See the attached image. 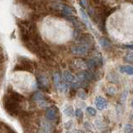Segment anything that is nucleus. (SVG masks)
Returning <instances> with one entry per match:
<instances>
[{
  "instance_id": "nucleus-1",
  "label": "nucleus",
  "mask_w": 133,
  "mask_h": 133,
  "mask_svg": "<svg viewBox=\"0 0 133 133\" xmlns=\"http://www.w3.org/2000/svg\"><path fill=\"white\" fill-rule=\"evenodd\" d=\"M3 107L8 113L12 116H19V115L23 111L19 105V102L8 97V95L4 96Z\"/></svg>"
},
{
  "instance_id": "nucleus-2",
  "label": "nucleus",
  "mask_w": 133,
  "mask_h": 133,
  "mask_svg": "<svg viewBox=\"0 0 133 133\" xmlns=\"http://www.w3.org/2000/svg\"><path fill=\"white\" fill-rule=\"evenodd\" d=\"M33 68L32 62L28 58L22 57L19 60L18 63L14 66V71H26V72H32Z\"/></svg>"
},
{
  "instance_id": "nucleus-3",
  "label": "nucleus",
  "mask_w": 133,
  "mask_h": 133,
  "mask_svg": "<svg viewBox=\"0 0 133 133\" xmlns=\"http://www.w3.org/2000/svg\"><path fill=\"white\" fill-rule=\"evenodd\" d=\"M46 117L50 122H58V113L56 107H50L46 111Z\"/></svg>"
},
{
  "instance_id": "nucleus-4",
  "label": "nucleus",
  "mask_w": 133,
  "mask_h": 133,
  "mask_svg": "<svg viewBox=\"0 0 133 133\" xmlns=\"http://www.w3.org/2000/svg\"><path fill=\"white\" fill-rule=\"evenodd\" d=\"M53 82L55 86L57 87V88L58 89V91H62V92H66V90H68V86L61 82L59 75L57 72L53 74Z\"/></svg>"
},
{
  "instance_id": "nucleus-5",
  "label": "nucleus",
  "mask_w": 133,
  "mask_h": 133,
  "mask_svg": "<svg viewBox=\"0 0 133 133\" xmlns=\"http://www.w3.org/2000/svg\"><path fill=\"white\" fill-rule=\"evenodd\" d=\"M71 52L75 55H85L88 52V48L86 45L73 46V47L71 48Z\"/></svg>"
},
{
  "instance_id": "nucleus-6",
  "label": "nucleus",
  "mask_w": 133,
  "mask_h": 133,
  "mask_svg": "<svg viewBox=\"0 0 133 133\" xmlns=\"http://www.w3.org/2000/svg\"><path fill=\"white\" fill-rule=\"evenodd\" d=\"M95 104H96V107H97V109L100 111L105 110L107 107V103L106 99L101 97V96H98V97L95 98Z\"/></svg>"
},
{
  "instance_id": "nucleus-7",
  "label": "nucleus",
  "mask_w": 133,
  "mask_h": 133,
  "mask_svg": "<svg viewBox=\"0 0 133 133\" xmlns=\"http://www.w3.org/2000/svg\"><path fill=\"white\" fill-rule=\"evenodd\" d=\"M6 95H8V97H10L11 98H12L14 100H15V101L18 102H23V99H24V97H23V95H21V94H19V93H18V92H16V91H12V90H11V89H8V92H7Z\"/></svg>"
},
{
  "instance_id": "nucleus-8",
  "label": "nucleus",
  "mask_w": 133,
  "mask_h": 133,
  "mask_svg": "<svg viewBox=\"0 0 133 133\" xmlns=\"http://www.w3.org/2000/svg\"><path fill=\"white\" fill-rule=\"evenodd\" d=\"M63 78L66 82H69L72 85L76 84L77 82V77H75L73 74L71 73L69 71H65L64 73H63Z\"/></svg>"
},
{
  "instance_id": "nucleus-9",
  "label": "nucleus",
  "mask_w": 133,
  "mask_h": 133,
  "mask_svg": "<svg viewBox=\"0 0 133 133\" xmlns=\"http://www.w3.org/2000/svg\"><path fill=\"white\" fill-rule=\"evenodd\" d=\"M37 83H38V86L41 88L48 87V80L44 75H39V76L37 77Z\"/></svg>"
},
{
  "instance_id": "nucleus-10",
  "label": "nucleus",
  "mask_w": 133,
  "mask_h": 133,
  "mask_svg": "<svg viewBox=\"0 0 133 133\" xmlns=\"http://www.w3.org/2000/svg\"><path fill=\"white\" fill-rule=\"evenodd\" d=\"M72 66L77 69H83L87 68V63L82 59H74L72 62Z\"/></svg>"
},
{
  "instance_id": "nucleus-11",
  "label": "nucleus",
  "mask_w": 133,
  "mask_h": 133,
  "mask_svg": "<svg viewBox=\"0 0 133 133\" xmlns=\"http://www.w3.org/2000/svg\"><path fill=\"white\" fill-rule=\"evenodd\" d=\"M32 99L33 100V101H37V102H38L41 103V102H45L46 97L41 92H36V93H34L32 95Z\"/></svg>"
},
{
  "instance_id": "nucleus-12",
  "label": "nucleus",
  "mask_w": 133,
  "mask_h": 133,
  "mask_svg": "<svg viewBox=\"0 0 133 133\" xmlns=\"http://www.w3.org/2000/svg\"><path fill=\"white\" fill-rule=\"evenodd\" d=\"M120 72L127 75H133V66H122L119 68Z\"/></svg>"
},
{
  "instance_id": "nucleus-13",
  "label": "nucleus",
  "mask_w": 133,
  "mask_h": 133,
  "mask_svg": "<svg viewBox=\"0 0 133 133\" xmlns=\"http://www.w3.org/2000/svg\"><path fill=\"white\" fill-rule=\"evenodd\" d=\"M60 9L62 11V14H66V15H72L73 14V10L69 6L63 5V4H60Z\"/></svg>"
},
{
  "instance_id": "nucleus-14",
  "label": "nucleus",
  "mask_w": 133,
  "mask_h": 133,
  "mask_svg": "<svg viewBox=\"0 0 133 133\" xmlns=\"http://www.w3.org/2000/svg\"><path fill=\"white\" fill-rule=\"evenodd\" d=\"M80 14H81V16L82 18L83 19V21H84L85 24L87 25V27H88L90 29H91V24H90V22L88 20V18H87V14H86V12L83 10V9H80Z\"/></svg>"
},
{
  "instance_id": "nucleus-15",
  "label": "nucleus",
  "mask_w": 133,
  "mask_h": 133,
  "mask_svg": "<svg viewBox=\"0 0 133 133\" xmlns=\"http://www.w3.org/2000/svg\"><path fill=\"white\" fill-rule=\"evenodd\" d=\"M99 43L101 44V46L102 48H107L111 47V43L110 41L108 40L107 38H105V37H102V38H101L99 40Z\"/></svg>"
},
{
  "instance_id": "nucleus-16",
  "label": "nucleus",
  "mask_w": 133,
  "mask_h": 133,
  "mask_svg": "<svg viewBox=\"0 0 133 133\" xmlns=\"http://www.w3.org/2000/svg\"><path fill=\"white\" fill-rule=\"evenodd\" d=\"M86 63H87V66H88L91 70H95L97 68V64H96V62L94 59H90V60L87 61Z\"/></svg>"
},
{
  "instance_id": "nucleus-17",
  "label": "nucleus",
  "mask_w": 133,
  "mask_h": 133,
  "mask_svg": "<svg viewBox=\"0 0 133 133\" xmlns=\"http://www.w3.org/2000/svg\"><path fill=\"white\" fill-rule=\"evenodd\" d=\"M108 80L113 83H117L118 82V77L116 75V73H110L108 75Z\"/></svg>"
},
{
  "instance_id": "nucleus-18",
  "label": "nucleus",
  "mask_w": 133,
  "mask_h": 133,
  "mask_svg": "<svg viewBox=\"0 0 133 133\" xmlns=\"http://www.w3.org/2000/svg\"><path fill=\"white\" fill-rule=\"evenodd\" d=\"M63 112H64V114L66 116H72L73 115V109H72V107H71V106H68L66 107L65 109L63 110Z\"/></svg>"
},
{
  "instance_id": "nucleus-19",
  "label": "nucleus",
  "mask_w": 133,
  "mask_h": 133,
  "mask_svg": "<svg viewBox=\"0 0 133 133\" xmlns=\"http://www.w3.org/2000/svg\"><path fill=\"white\" fill-rule=\"evenodd\" d=\"M124 61L127 62H130V63H133V52H128L124 57Z\"/></svg>"
},
{
  "instance_id": "nucleus-20",
  "label": "nucleus",
  "mask_w": 133,
  "mask_h": 133,
  "mask_svg": "<svg viewBox=\"0 0 133 133\" xmlns=\"http://www.w3.org/2000/svg\"><path fill=\"white\" fill-rule=\"evenodd\" d=\"M77 97L79 98H82V99H84L86 97H87V93H86V91L83 90V89H81V90H78L77 91Z\"/></svg>"
},
{
  "instance_id": "nucleus-21",
  "label": "nucleus",
  "mask_w": 133,
  "mask_h": 133,
  "mask_svg": "<svg viewBox=\"0 0 133 133\" xmlns=\"http://www.w3.org/2000/svg\"><path fill=\"white\" fill-rule=\"evenodd\" d=\"M116 88L115 87H109L107 88V93L109 94V95H111V96H113V95H115V93L116 92Z\"/></svg>"
},
{
  "instance_id": "nucleus-22",
  "label": "nucleus",
  "mask_w": 133,
  "mask_h": 133,
  "mask_svg": "<svg viewBox=\"0 0 133 133\" xmlns=\"http://www.w3.org/2000/svg\"><path fill=\"white\" fill-rule=\"evenodd\" d=\"M87 113H88L89 115L91 116H96V114H97V111H96V109H94L93 107H88L87 108Z\"/></svg>"
},
{
  "instance_id": "nucleus-23",
  "label": "nucleus",
  "mask_w": 133,
  "mask_h": 133,
  "mask_svg": "<svg viewBox=\"0 0 133 133\" xmlns=\"http://www.w3.org/2000/svg\"><path fill=\"white\" fill-rule=\"evenodd\" d=\"M75 114H76V116L78 119H82V117H83V112L80 109H77L76 111H75Z\"/></svg>"
},
{
  "instance_id": "nucleus-24",
  "label": "nucleus",
  "mask_w": 133,
  "mask_h": 133,
  "mask_svg": "<svg viewBox=\"0 0 133 133\" xmlns=\"http://www.w3.org/2000/svg\"><path fill=\"white\" fill-rule=\"evenodd\" d=\"M4 128L6 129V131H7V133H16L11 128V127H9L8 126V125H4Z\"/></svg>"
},
{
  "instance_id": "nucleus-25",
  "label": "nucleus",
  "mask_w": 133,
  "mask_h": 133,
  "mask_svg": "<svg viewBox=\"0 0 133 133\" xmlns=\"http://www.w3.org/2000/svg\"><path fill=\"white\" fill-rule=\"evenodd\" d=\"M131 130H132V127H131V125L127 124V125H126V126H125V131H126L127 133H129V132H130Z\"/></svg>"
},
{
  "instance_id": "nucleus-26",
  "label": "nucleus",
  "mask_w": 133,
  "mask_h": 133,
  "mask_svg": "<svg viewBox=\"0 0 133 133\" xmlns=\"http://www.w3.org/2000/svg\"><path fill=\"white\" fill-rule=\"evenodd\" d=\"M6 62V57L3 54L0 53V64H3Z\"/></svg>"
},
{
  "instance_id": "nucleus-27",
  "label": "nucleus",
  "mask_w": 133,
  "mask_h": 133,
  "mask_svg": "<svg viewBox=\"0 0 133 133\" xmlns=\"http://www.w3.org/2000/svg\"><path fill=\"white\" fill-rule=\"evenodd\" d=\"M126 98H127V92H124L123 94H122V96L121 97V100H122V102H125V100H126Z\"/></svg>"
},
{
  "instance_id": "nucleus-28",
  "label": "nucleus",
  "mask_w": 133,
  "mask_h": 133,
  "mask_svg": "<svg viewBox=\"0 0 133 133\" xmlns=\"http://www.w3.org/2000/svg\"><path fill=\"white\" fill-rule=\"evenodd\" d=\"M38 133H47L45 131H43V130H41V131H39V132Z\"/></svg>"
},
{
  "instance_id": "nucleus-29",
  "label": "nucleus",
  "mask_w": 133,
  "mask_h": 133,
  "mask_svg": "<svg viewBox=\"0 0 133 133\" xmlns=\"http://www.w3.org/2000/svg\"><path fill=\"white\" fill-rule=\"evenodd\" d=\"M131 107H132V108H133V100L131 101Z\"/></svg>"
},
{
  "instance_id": "nucleus-30",
  "label": "nucleus",
  "mask_w": 133,
  "mask_h": 133,
  "mask_svg": "<svg viewBox=\"0 0 133 133\" xmlns=\"http://www.w3.org/2000/svg\"><path fill=\"white\" fill-rule=\"evenodd\" d=\"M129 133H133V128H132V130H131V131L130 132H129Z\"/></svg>"
},
{
  "instance_id": "nucleus-31",
  "label": "nucleus",
  "mask_w": 133,
  "mask_h": 133,
  "mask_svg": "<svg viewBox=\"0 0 133 133\" xmlns=\"http://www.w3.org/2000/svg\"><path fill=\"white\" fill-rule=\"evenodd\" d=\"M1 71H2V68H0V73H1Z\"/></svg>"
},
{
  "instance_id": "nucleus-32",
  "label": "nucleus",
  "mask_w": 133,
  "mask_h": 133,
  "mask_svg": "<svg viewBox=\"0 0 133 133\" xmlns=\"http://www.w3.org/2000/svg\"><path fill=\"white\" fill-rule=\"evenodd\" d=\"M131 118H133V115H132V116H131Z\"/></svg>"
},
{
  "instance_id": "nucleus-33",
  "label": "nucleus",
  "mask_w": 133,
  "mask_h": 133,
  "mask_svg": "<svg viewBox=\"0 0 133 133\" xmlns=\"http://www.w3.org/2000/svg\"><path fill=\"white\" fill-rule=\"evenodd\" d=\"M68 133H71V132H68Z\"/></svg>"
}]
</instances>
